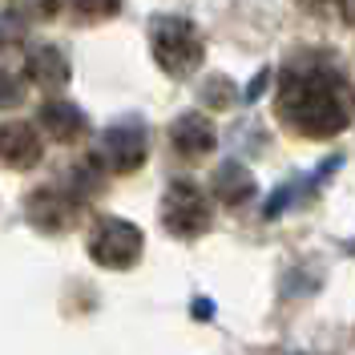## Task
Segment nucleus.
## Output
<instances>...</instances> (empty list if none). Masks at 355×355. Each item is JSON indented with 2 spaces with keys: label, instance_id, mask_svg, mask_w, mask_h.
Instances as JSON below:
<instances>
[{
  "label": "nucleus",
  "instance_id": "nucleus-1",
  "mask_svg": "<svg viewBox=\"0 0 355 355\" xmlns=\"http://www.w3.org/2000/svg\"><path fill=\"white\" fill-rule=\"evenodd\" d=\"M275 110L287 121V130L303 137H331L347 130L355 117L352 81L327 61H291L279 81Z\"/></svg>",
  "mask_w": 355,
  "mask_h": 355
},
{
  "label": "nucleus",
  "instance_id": "nucleus-2",
  "mask_svg": "<svg viewBox=\"0 0 355 355\" xmlns=\"http://www.w3.org/2000/svg\"><path fill=\"white\" fill-rule=\"evenodd\" d=\"M154 57L170 77H190L202 61V41L194 24L182 17H157L154 21Z\"/></svg>",
  "mask_w": 355,
  "mask_h": 355
},
{
  "label": "nucleus",
  "instance_id": "nucleus-3",
  "mask_svg": "<svg viewBox=\"0 0 355 355\" xmlns=\"http://www.w3.org/2000/svg\"><path fill=\"white\" fill-rule=\"evenodd\" d=\"M89 254L97 266L125 270L141 254V230L125 218H97V226L89 230Z\"/></svg>",
  "mask_w": 355,
  "mask_h": 355
},
{
  "label": "nucleus",
  "instance_id": "nucleus-4",
  "mask_svg": "<svg viewBox=\"0 0 355 355\" xmlns=\"http://www.w3.org/2000/svg\"><path fill=\"white\" fill-rule=\"evenodd\" d=\"M162 226L178 239H194L210 226V202L194 182H174L162 198Z\"/></svg>",
  "mask_w": 355,
  "mask_h": 355
},
{
  "label": "nucleus",
  "instance_id": "nucleus-5",
  "mask_svg": "<svg viewBox=\"0 0 355 355\" xmlns=\"http://www.w3.org/2000/svg\"><path fill=\"white\" fill-rule=\"evenodd\" d=\"M146 146H150V137H146V125L141 121H113L110 130L101 133L93 157L110 174H130V170H137L146 162Z\"/></svg>",
  "mask_w": 355,
  "mask_h": 355
},
{
  "label": "nucleus",
  "instance_id": "nucleus-6",
  "mask_svg": "<svg viewBox=\"0 0 355 355\" xmlns=\"http://www.w3.org/2000/svg\"><path fill=\"white\" fill-rule=\"evenodd\" d=\"M0 162L12 170H28L41 162V133L28 121H4L0 125Z\"/></svg>",
  "mask_w": 355,
  "mask_h": 355
},
{
  "label": "nucleus",
  "instance_id": "nucleus-7",
  "mask_svg": "<svg viewBox=\"0 0 355 355\" xmlns=\"http://www.w3.org/2000/svg\"><path fill=\"white\" fill-rule=\"evenodd\" d=\"M214 125L198 117V113H182L174 125H170V146H174L178 157H202L214 150Z\"/></svg>",
  "mask_w": 355,
  "mask_h": 355
},
{
  "label": "nucleus",
  "instance_id": "nucleus-8",
  "mask_svg": "<svg viewBox=\"0 0 355 355\" xmlns=\"http://www.w3.org/2000/svg\"><path fill=\"white\" fill-rule=\"evenodd\" d=\"M24 73H28V81H33L37 89L57 93V89H65V81H69V61H65V53H61L57 44H37V49L28 53Z\"/></svg>",
  "mask_w": 355,
  "mask_h": 355
},
{
  "label": "nucleus",
  "instance_id": "nucleus-9",
  "mask_svg": "<svg viewBox=\"0 0 355 355\" xmlns=\"http://www.w3.org/2000/svg\"><path fill=\"white\" fill-rule=\"evenodd\" d=\"M28 214H33V226H41V230H61L65 222H73L77 202L69 198L65 190L44 186V190H37V194L28 198Z\"/></svg>",
  "mask_w": 355,
  "mask_h": 355
},
{
  "label": "nucleus",
  "instance_id": "nucleus-10",
  "mask_svg": "<svg viewBox=\"0 0 355 355\" xmlns=\"http://www.w3.org/2000/svg\"><path fill=\"white\" fill-rule=\"evenodd\" d=\"M37 121H41L49 137H57V141H73V137H81L85 133V113L77 110V105H69L61 97H53V101H44L41 113H37Z\"/></svg>",
  "mask_w": 355,
  "mask_h": 355
},
{
  "label": "nucleus",
  "instance_id": "nucleus-11",
  "mask_svg": "<svg viewBox=\"0 0 355 355\" xmlns=\"http://www.w3.org/2000/svg\"><path fill=\"white\" fill-rule=\"evenodd\" d=\"M214 190H218V198L226 202V206H243V202L254 194V178L246 174V166L226 162L218 174H214Z\"/></svg>",
  "mask_w": 355,
  "mask_h": 355
},
{
  "label": "nucleus",
  "instance_id": "nucleus-12",
  "mask_svg": "<svg viewBox=\"0 0 355 355\" xmlns=\"http://www.w3.org/2000/svg\"><path fill=\"white\" fill-rule=\"evenodd\" d=\"M307 12L315 17H331V21H343V24H355V0H299Z\"/></svg>",
  "mask_w": 355,
  "mask_h": 355
},
{
  "label": "nucleus",
  "instance_id": "nucleus-13",
  "mask_svg": "<svg viewBox=\"0 0 355 355\" xmlns=\"http://www.w3.org/2000/svg\"><path fill=\"white\" fill-rule=\"evenodd\" d=\"M69 4H73V12L85 17V21H101V17H113V12L121 8V0H69Z\"/></svg>",
  "mask_w": 355,
  "mask_h": 355
},
{
  "label": "nucleus",
  "instance_id": "nucleus-14",
  "mask_svg": "<svg viewBox=\"0 0 355 355\" xmlns=\"http://www.w3.org/2000/svg\"><path fill=\"white\" fill-rule=\"evenodd\" d=\"M24 41V21L17 12H0V53L4 49H17Z\"/></svg>",
  "mask_w": 355,
  "mask_h": 355
},
{
  "label": "nucleus",
  "instance_id": "nucleus-15",
  "mask_svg": "<svg viewBox=\"0 0 355 355\" xmlns=\"http://www.w3.org/2000/svg\"><path fill=\"white\" fill-rule=\"evenodd\" d=\"M21 97H24L21 77L8 73V69H0V110H4V105H21Z\"/></svg>",
  "mask_w": 355,
  "mask_h": 355
},
{
  "label": "nucleus",
  "instance_id": "nucleus-16",
  "mask_svg": "<svg viewBox=\"0 0 355 355\" xmlns=\"http://www.w3.org/2000/svg\"><path fill=\"white\" fill-rule=\"evenodd\" d=\"M226 89H230L226 77H210V81H206V101H210V105H226V101H230Z\"/></svg>",
  "mask_w": 355,
  "mask_h": 355
}]
</instances>
